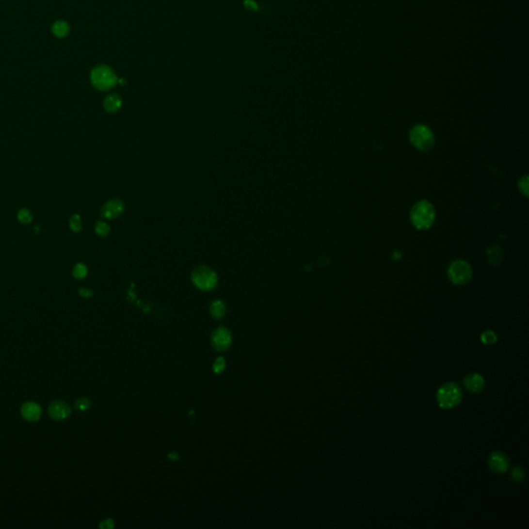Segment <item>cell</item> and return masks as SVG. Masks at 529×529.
I'll list each match as a JSON object with an SVG mask.
<instances>
[{
	"instance_id": "obj_1",
	"label": "cell",
	"mask_w": 529,
	"mask_h": 529,
	"mask_svg": "<svg viewBox=\"0 0 529 529\" xmlns=\"http://www.w3.org/2000/svg\"><path fill=\"white\" fill-rule=\"evenodd\" d=\"M462 390L456 383H447L441 385L436 394L437 403L441 408L452 409L462 400Z\"/></svg>"
},
{
	"instance_id": "obj_2",
	"label": "cell",
	"mask_w": 529,
	"mask_h": 529,
	"mask_svg": "<svg viewBox=\"0 0 529 529\" xmlns=\"http://www.w3.org/2000/svg\"><path fill=\"white\" fill-rule=\"evenodd\" d=\"M435 218V211L432 205L427 201H421L415 205L412 211V222L420 230L429 228Z\"/></svg>"
},
{
	"instance_id": "obj_3",
	"label": "cell",
	"mask_w": 529,
	"mask_h": 529,
	"mask_svg": "<svg viewBox=\"0 0 529 529\" xmlns=\"http://www.w3.org/2000/svg\"><path fill=\"white\" fill-rule=\"evenodd\" d=\"M91 83L97 90L107 91L112 89L117 83V77L115 73L106 65H99L92 69Z\"/></svg>"
},
{
	"instance_id": "obj_4",
	"label": "cell",
	"mask_w": 529,
	"mask_h": 529,
	"mask_svg": "<svg viewBox=\"0 0 529 529\" xmlns=\"http://www.w3.org/2000/svg\"><path fill=\"white\" fill-rule=\"evenodd\" d=\"M192 279L194 286L203 290H211L215 289L217 284V275L211 268L200 266L195 268L192 274Z\"/></svg>"
},
{
	"instance_id": "obj_5",
	"label": "cell",
	"mask_w": 529,
	"mask_h": 529,
	"mask_svg": "<svg viewBox=\"0 0 529 529\" xmlns=\"http://www.w3.org/2000/svg\"><path fill=\"white\" fill-rule=\"evenodd\" d=\"M410 141L412 144L422 151H427L430 150L434 145V137L433 133L425 125H417L410 131Z\"/></svg>"
},
{
	"instance_id": "obj_6",
	"label": "cell",
	"mask_w": 529,
	"mask_h": 529,
	"mask_svg": "<svg viewBox=\"0 0 529 529\" xmlns=\"http://www.w3.org/2000/svg\"><path fill=\"white\" fill-rule=\"evenodd\" d=\"M449 277L457 286H464L469 282L472 276L470 266L464 260H455L449 267Z\"/></svg>"
},
{
	"instance_id": "obj_7",
	"label": "cell",
	"mask_w": 529,
	"mask_h": 529,
	"mask_svg": "<svg viewBox=\"0 0 529 529\" xmlns=\"http://www.w3.org/2000/svg\"><path fill=\"white\" fill-rule=\"evenodd\" d=\"M488 466L492 472L497 473V475H501V473L508 471L510 467V459L508 455L500 451L493 452L488 458Z\"/></svg>"
},
{
	"instance_id": "obj_8",
	"label": "cell",
	"mask_w": 529,
	"mask_h": 529,
	"mask_svg": "<svg viewBox=\"0 0 529 529\" xmlns=\"http://www.w3.org/2000/svg\"><path fill=\"white\" fill-rule=\"evenodd\" d=\"M48 414L54 421L61 422L69 417L72 414V408L65 401L54 400L48 406Z\"/></svg>"
},
{
	"instance_id": "obj_9",
	"label": "cell",
	"mask_w": 529,
	"mask_h": 529,
	"mask_svg": "<svg viewBox=\"0 0 529 529\" xmlns=\"http://www.w3.org/2000/svg\"><path fill=\"white\" fill-rule=\"evenodd\" d=\"M232 343V336L230 331L225 328H218L212 334V344L214 349L224 352L226 351Z\"/></svg>"
},
{
	"instance_id": "obj_10",
	"label": "cell",
	"mask_w": 529,
	"mask_h": 529,
	"mask_svg": "<svg viewBox=\"0 0 529 529\" xmlns=\"http://www.w3.org/2000/svg\"><path fill=\"white\" fill-rule=\"evenodd\" d=\"M43 414L42 407L39 406L38 403L33 401L25 402L24 404L21 406V416L25 421L34 423L37 422L41 418Z\"/></svg>"
},
{
	"instance_id": "obj_11",
	"label": "cell",
	"mask_w": 529,
	"mask_h": 529,
	"mask_svg": "<svg viewBox=\"0 0 529 529\" xmlns=\"http://www.w3.org/2000/svg\"><path fill=\"white\" fill-rule=\"evenodd\" d=\"M124 211V204L120 200H110L101 208L100 215L107 219H113L120 216Z\"/></svg>"
},
{
	"instance_id": "obj_12",
	"label": "cell",
	"mask_w": 529,
	"mask_h": 529,
	"mask_svg": "<svg viewBox=\"0 0 529 529\" xmlns=\"http://www.w3.org/2000/svg\"><path fill=\"white\" fill-rule=\"evenodd\" d=\"M465 389L472 394H479L485 389V381L481 375L478 373H471L465 376L463 380Z\"/></svg>"
},
{
	"instance_id": "obj_13",
	"label": "cell",
	"mask_w": 529,
	"mask_h": 529,
	"mask_svg": "<svg viewBox=\"0 0 529 529\" xmlns=\"http://www.w3.org/2000/svg\"><path fill=\"white\" fill-rule=\"evenodd\" d=\"M122 100L117 94H110L104 100V108L109 113H115L121 108Z\"/></svg>"
},
{
	"instance_id": "obj_14",
	"label": "cell",
	"mask_w": 529,
	"mask_h": 529,
	"mask_svg": "<svg viewBox=\"0 0 529 529\" xmlns=\"http://www.w3.org/2000/svg\"><path fill=\"white\" fill-rule=\"evenodd\" d=\"M51 31L52 33L58 37V38H63L68 35L69 31H70V27L68 25V23L63 21V20H59V21H56L54 23V24L52 25V28H51Z\"/></svg>"
},
{
	"instance_id": "obj_15",
	"label": "cell",
	"mask_w": 529,
	"mask_h": 529,
	"mask_svg": "<svg viewBox=\"0 0 529 529\" xmlns=\"http://www.w3.org/2000/svg\"><path fill=\"white\" fill-rule=\"evenodd\" d=\"M226 312L225 305L222 301H214L210 306V313L213 318L222 320Z\"/></svg>"
},
{
	"instance_id": "obj_16",
	"label": "cell",
	"mask_w": 529,
	"mask_h": 529,
	"mask_svg": "<svg viewBox=\"0 0 529 529\" xmlns=\"http://www.w3.org/2000/svg\"><path fill=\"white\" fill-rule=\"evenodd\" d=\"M487 255H488V258L490 259V262L493 263V264H498L501 260V257H502L501 250L499 249V247H497V246H493L491 248H489Z\"/></svg>"
},
{
	"instance_id": "obj_17",
	"label": "cell",
	"mask_w": 529,
	"mask_h": 529,
	"mask_svg": "<svg viewBox=\"0 0 529 529\" xmlns=\"http://www.w3.org/2000/svg\"><path fill=\"white\" fill-rule=\"evenodd\" d=\"M526 478V473H525V470L520 467V466H516L512 469L511 471V479L513 481H516V483H521V481H523Z\"/></svg>"
},
{
	"instance_id": "obj_18",
	"label": "cell",
	"mask_w": 529,
	"mask_h": 529,
	"mask_svg": "<svg viewBox=\"0 0 529 529\" xmlns=\"http://www.w3.org/2000/svg\"><path fill=\"white\" fill-rule=\"evenodd\" d=\"M87 274H88V269L84 264L79 263L74 267L73 276L76 279H84Z\"/></svg>"
},
{
	"instance_id": "obj_19",
	"label": "cell",
	"mask_w": 529,
	"mask_h": 529,
	"mask_svg": "<svg viewBox=\"0 0 529 529\" xmlns=\"http://www.w3.org/2000/svg\"><path fill=\"white\" fill-rule=\"evenodd\" d=\"M481 340L486 345L494 344L497 341V335L491 330L485 331V332L481 335Z\"/></svg>"
},
{
	"instance_id": "obj_20",
	"label": "cell",
	"mask_w": 529,
	"mask_h": 529,
	"mask_svg": "<svg viewBox=\"0 0 529 529\" xmlns=\"http://www.w3.org/2000/svg\"><path fill=\"white\" fill-rule=\"evenodd\" d=\"M69 227L75 233L80 232L82 230V220L79 214H74L69 219Z\"/></svg>"
},
{
	"instance_id": "obj_21",
	"label": "cell",
	"mask_w": 529,
	"mask_h": 529,
	"mask_svg": "<svg viewBox=\"0 0 529 529\" xmlns=\"http://www.w3.org/2000/svg\"><path fill=\"white\" fill-rule=\"evenodd\" d=\"M18 219L19 222L23 224H28L32 222V214L28 209H21L18 212Z\"/></svg>"
},
{
	"instance_id": "obj_22",
	"label": "cell",
	"mask_w": 529,
	"mask_h": 529,
	"mask_svg": "<svg viewBox=\"0 0 529 529\" xmlns=\"http://www.w3.org/2000/svg\"><path fill=\"white\" fill-rule=\"evenodd\" d=\"M91 407V401L88 398H79L75 402V408L79 412H86Z\"/></svg>"
},
{
	"instance_id": "obj_23",
	"label": "cell",
	"mask_w": 529,
	"mask_h": 529,
	"mask_svg": "<svg viewBox=\"0 0 529 529\" xmlns=\"http://www.w3.org/2000/svg\"><path fill=\"white\" fill-rule=\"evenodd\" d=\"M96 233L100 237H106L110 233V226L105 222H97L96 224Z\"/></svg>"
},
{
	"instance_id": "obj_24",
	"label": "cell",
	"mask_w": 529,
	"mask_h": 529,
	"mask_svg": "<svg viewBox=\"0 0 529 529\" xmlns=\"http://www.w3.org/2000/svg\"><path fill=\"white\" fill-rule=\"evenodd\" d=\"M225 367V362L223 358H218L215 363H214V366H213V369H214V371L216 373H222V371L224 369Z\"/></svg>"
},
{
	"instance_id": "obj_25",
	"label": "cell",
	"mask_w": 529,
	"mask_h": 529,
	"mask_svg": "<svg viewBox=\"0 0 529 529\" xmlns=\"http://www.w3.org/2000/svg\"><path fill=\"white\" fill-rule=\"evenodd\" d=\"M79 295L83 298H91L93 296V291L89 289L81 288L80 289H79Z\"/></svg>"
},
{
	"instance_id": "obj_26",
	"label": "cell",
	"mask_w": 529,
	"mask_h": 529,
	"mask_svg": "<svg viewBox=\"0 0 529 529\" xmlns=\"http://www.w3.org/2000/svg\"><path fill=\"white\" fill-rule=\"evenodd\" d=\"M99 527L100 528H104V529H110V528H113L114 527V521L113 519H106L104 521H101V523L99 524Z\"/></svg>"
}]
</instances>
